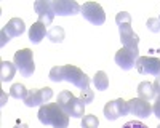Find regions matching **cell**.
<instances>
[{
	"label": "cell",
	"mask_w": 160,
	"mask_h": 128,
	"mask_svg": "<svg viewBox=\"0 0 160 128\" xmlns=\"http://www.w3.org/2000/svg\"><path fill=\"white\" fill-rule=\"evenodd\" d=\"M50 80L53 82H69L72 85H75L77 88L80 90H85V88H90V77L75 66H55L51 71H50Z\"/></svg>",
	"instance_id": "cell-1"
},
{
	"label": "cell",
	"mask_w": 160,
	"mask_h": 128,
	"mask_svg": "<svg viewBox=\"0 0 160 128\" xmlns=\"http://www.w3.org/2000/svg\"><path fill=\"white\" fill-rule=\"evenodd\" d=\"M38 120L43 125H51L53 128H68L69 115L66 114L58 102H48L38 109Z\"/></svg>",
	"instance_id": "cell-2"
},
{
	"label": "cell",
	"mask_w": 160,
	"mask_h": 128,
	"mask_svg": "<svg viewBox=\"0 0 160 128\" xmlns=\"http://www.w3.org/2000/svg\"><path fill=\"white\" fill-rule=\"evenodd\" d=\"M115 22L118 26V32H120V40H122L123 47L138 50L139 43V37L136 32H133L131 29V16L127 11H120L115 16Z\"/></svg>",
	"instance_id": "cell-3"
},
{
	"label": "cell",
	"mask_w": 160,
	"mask_h": 128,
	"mask_svg": "<svg viewBox=\"0 0 160 128\" xmlns=\"http://www.w3.org/2000/svg\"><path fill=\"white\" fill-rule=\"evenodd\" d=\"M58 106L69 115V117L74 119H83V114H85V102L75 98L71 91H61L58 95Z\"/></svg>",
	"instance_id": "cell-4"
},
{
	"label": "cell",
	"mask_w": 160,
	"mask_h": 128,
	"mask_svg": "<svg viewBox=\"0 0 160 128\" xmlns=\"http://www.w3.org/2000/svg\"><path fill=\"white\" fill-rule=\"evenodd\" d=\"M15 66L19 71V74L22 77H32L34 71H35V64H34V53L29 48H22L15 53Z\"/></svg>",
	"instance_id": "cell-5"
},
{
	"label": "cell",
	"mask_w": 160,
	"mask_h": 128,
	"mask_svg": "<svg viewBox=\"0 0 160 128\" xmlns=\"http://www.w3.org/2000/svg\"><path fill=\"white\" fill-rule=\"evenodd\" d=\"M115 64L123 69V71H130L133 67H136V61L139 59V50H133V48H127L122 47L114 56Z\"/></svg>",
	"instance_id": "cell-6"
},
{
	"label": "cell",
	"mask_w": 160,
	"mask_h": 128,
	"mask_svg": "<svg viewBox=\"0 0 160 128\" xmlns=\"http://www.w3.org/2000/svg\"><path fill=\"white\" fill-rule=\"evenodd\" d=\"M80 15H82L87 21H90L91 24H95V26H101L106 21V13H104L102 7L99 3H96V2H87V3H83Z\"/></svg>",
	"instance_id": "cell-7"
},
{
	"label": "cell",
	"mask_w": 160,
	"mask_h": 128,
	"mask_svg": "<svg viewBox=\"0 0 160 128\" xmlns=\"http://www.w3.org/2000/svg\"><path fill=\"white\" fill-rule=\"evenodd\" d=\"M53 98V90L50 86H45V88H32L29 90V95L28 98L24 99V104L28 107H37V106H45L47 102Z\"/></svg>",
	"instance_id": "cell-8"
},
{
	"label": "cell",
	"mask_w": 160,
	"mask_h": 128,
	"mask_svg": "<svg viewBox=\"0 0 160 128\" xmlns=\"http://www.w3.org/2000/svg\"><path fill=\"white\" fill-rule=\"evenodd\" d=\"M136 71L142 75L160 77V59L154 56H139L136 61Z\"/></svg>",
	"instance_id": "cell-9"
},
{
	"label": "cell",
	"mask_w": 160,
	"mask_h": 128,
	"mask_svg": "<svg viewBox=\"0 0 160 128\" xmlns=\"http://www.w3.org/2000/svg\"><path fill=\"white\" fill-rule=\"evenodd\" d=\"M127 114H128V104L122 98L106 102L104 106V117L108 120H117L118 117H123Z\"/></svg>",
	"instance_id": "cell-10"
},
{
	"label": "cell",
	"mask_w": 160,
	"mask_h": 128,
	"mask_svg": "<svg viewBox=\"0 0 160 128\" xmlns=\"http://www.w3.org/2000/svg\"><path fill=\"white\" fill-rule=\"evenodd\" d=\"M34 10L38 16V21L45 26H50L56 16L55 10H53V2H48V0H37L34 3Z\"/></svg>",
	"instance_id": "cell-11"
},
{
	"label": "cell",
	"mask_w": 160,
	"mask_h": 128,
	"mask_svg": "<svg viewBox=\"0 0 160 128\" xmlns=\"http://www.w3.org/2000/svg\"><path fill=\"white\" fill-rule=\"evenodd\" d=\"M127 104H128V114L135 115V117L148 119L152 114V106L149 104V101H144L141 98H133L127 101Z\"/></svg>",
	"instance_id": "cell-12"
},
{
	"label": "cell",
	"mask_w": 160,
	"mask_h": 128,
	"mask_svg": "<svg viewBox=\"0 0 160 128\" xmlns=\"http://www.w3.org/2000/svg\"><path fill=\"white\" fill-rule=\"evenodd\" d=\"M53 10H55L58 16H72L82 11V7L74 0H55L53 2Z\"/></svg>",
	"instance_id": "cell-13"
},
{
	"label": "cell",
	"mask_w": 160,
	"mask_h": 128,
	"mask_svg": "<svg viewBox=\"0 0 160 128\" xmlns=\"http://www.w3.org/2000/svg\"><path fill=\"white\" fill-rule=\"evenodd\" d=\"M2 29L7 32L8 37H19V35L24 34L26 26H24V21H22L21 18H13V19H10V21L3 26Z\"/></svg>",
	"instance_id": "cell-14"
},
{
	"label": "cell",
	"mask_w": 160,
	"mask_h": 128,
	"mask_svg": "<svg viewBox=\"0 0 160 128\" xmlns=\"http://www.w3.org/2000/svg\"><path fill=\"white\" fill-rule=\"evenodd\" d=\"M47 34H48V32H47V26H45L43 22L37 21V22H34V24L31 26V29H29V40L37 45V43H40V42L43 40Z\"/></svg>",
	"instance_id": "cell-15"
},
{
	"label": "cell",
	"mask_w": 160,
	"mask_h": 128,
	"mask_svg": "<svg viewBox=\"0 0 160 128\" xmlns=\"http://www.w3.org/2000/svg\"><path fill=\"white\" fill-rule=\"evenodd\" d=\"M138 98H141L144 101H151V99L157 98V93L154 90V83H151V82H141L138 85Z\"/></svg>",
	"instance_id": "cell-16"
},
{
	"label": "cell",
	"mask_w": 160,
	"mask_h": 128,
	"mask_svg": "<svg viewBox=\"0 0 160 128\" xmlns=\"http://www.w3.org/2000/svg\"><path fill=\"white\" fill-rule=\"evenodd\" d=\"M16 74V66L15 62L10 61H2L0 62V80L2 82H10Z\"/></svg>",
	"instance_id": "cell-17"
},
{
	"label": "cell",
	"mask_w": 160,
	"mask_h": 128,
	"mask_svg": "<svg viewBox=\"0 0 160 128\" xmlns=\"http://www.w3.org/2000/svg\"><path fill=\"white\" fill-rule=\"evenodd\" d=\"M93 83H95L96 90H99V91L108 90L109 88V77H108V74H106L104 71H98L95 74V77H93Z\"/></svg>",
	"instance_id": "cell-18"
},
{
	"label": "cell",
	"mask_w": 160,
	"mask_h": 128,
	"mask_svg": "<svg viewBox=\"0 0 160 128\" xmlns=\"http://www.w3.org/2000/svg\"><path fill=\"white\" fill-rule=\"evenodd\" d=\"M28 95H29V90L26 88L22 83H15L11 86V90H10V96L11 98H15V99H26L28 98Z\"/></svg>",
	"instance_id": "cell-19"
},
{
	"label": "cell",
	"mask_w": 160,
	"mask_h": 128,
	"mask_svg": "<svg viewBox=\"0 0 160 128\" xmlns=\"http://www.w3.org/2000/svg\"><path fill=\"white\" fill-rule=\"evenodd\" d=\"M64 35L66 34H64V29L61 27V26H53V27L48 31V34H47V37L53 43H61L64 40Z\"/></svg>",
	"instance_id": "cell-20"
},
{
	"label": "cell",
	"mask_w": 160,
	"mask_h": 128,
	"mask_svg": "<svg viewBox=\"0 0 160 128\" xmlns=\"http://www.w3.org/2000/svg\"><path fill=\"white\" fill-rule=\"evenodd\" d=\"M99 120L96 115H83L82 119V128H98Z\"/></svg>",
	"instance_id": "cell-21"
},
{
	"label": "cell",
	"mask_w": 160,
	"mask_h": 128,
	"mask_svg": "<svg viewBox=\"0 0 160 128\" xmlns=\"http://www.w3.org/2000/svg\"><path fill=\"white\" fill-rule=\"evenodd\" d=\"M80 99H82L85 104H90V102H93V99H95V91L90 88L80 90Z\"/></svg>",
	"instance_id": "cell-22"
},
{
	"label": "cell",
	"mask_w": 160,
	"mask_h": 128,
	"mask_svg": "<svg viewBox=\"0 0 160 128\" xmlns=\"http://www.w3.org/2000/svg\"><path fill=\"white\" fill-rule=\"evenodd\" d=\"M146 26H148V29L151 32H160V19L158 18H149Z\"/></svg>",
	"instance_id": "cell-23"
},
{
	"label": "cell",
	"mask_w": 160,
	"mask_h": 128,
	"mask_svg": "<svg viewBox=\"0 0 160 128\" xmlns=\"http://www.w3.org/2000/svg\"><path fill=\"white\" fill-rule=\"evenodd\" d=\"M122 128H148V125H144L142 122H138V120H133V122H127Z\"/></svg>",
	"instance_id": "cell-24"
},
{
	"label": "cell",
	"mask_w": 160,
	"mask_h": 128,
	"mask_svg": "<svg viewBox=\"0 0 160 128\" xmlns=\"http://www.w3.org/2000/svg\"><path fill=\"white\" fill-rule=\"evenodd\" d=\"M152 112H154L155 117L160 120V95H157V98H155V102L152 106Z\"/></svg>",
	"instance_id": "cell-25"
},
{
	"label": "cell",
	"mask_w": 160,
	"mask_h": 128,
	"mask_svg": "<svg viewBox=\"0 0 160 128\" xmlns=\"http://www.w3.org/2000/svg\"><path fill=\"white\" fill-rule=\"evenodd\" d=\"M0 35H2V40H0V45H2V47H3L5 43H8V40H10V37L7 35V32H5L3 29H2V31H0Z\"/></svg>",
	"instance_id": "cell-26"
},
{
	"label": "cell",
	"mask_w": 160,
	"mask_h": 128,
	"mask_svg": "<svg viewBox=\"0 0 160 128\" xmlns=\"http://www.w3.org/2000/svg\"><path fill=\"white\" fill-rule=\"evenodd\" d=\"M154 90H155L157 95H160V77H155V80H154Z\"/></svg>",
	"instance_id": "cell-27"
},
{
	"label": "cell",
	"mask_w": 160,
	"mask_h": 128,
	"mask_svg": "<svg viewBox=\"0 0 160 128\" xmlns=\"http://www.w3.org/2000/svg\"><path fill=\"white\" fill-rule=\"evenodd\" d=\"M15 128H29V126H28V123H16Z\"/></svg>",
	"instance_id": "cell-28"
},
{
	"label": "cell",
	"mask_w": 160,
	"mask_h": 128,
	"mask_svg": "<svg viewBox=\"0 0 160 128\" xmlns=\"http://www.w3.org/2000/svg\"><path fill=\"white\" fill-rule=\"evenodd\" d=\"M157 128H160V125H158V126H157Z\"/></svg>",
	"instance_id": "cell-29"
},
{
	"label": "cell",
	"mask_w": 160,
	"mask_h": 128,
	"mask_svg": "<svg viewBox=\"0 0 160 128\" xmlns=\"http://www.w3.org/2000/svg\"><path fill=\"white\" fill-rule=\"evenodd\" d=\"M158 19H160V18H158Z\"/></svg>",
	"instance_id": "cell-30"
}]
</instances>
